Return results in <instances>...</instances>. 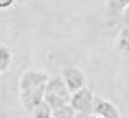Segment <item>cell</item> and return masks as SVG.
<instances>
[{"label":"cell","mask_w":129,"mask_h":118,"mask_svg":"<svg viewBox=\"0 0 129 118\" xmlns=\"http://www.w3.org/2000/svg\"><path fill=\"white\" fill-rule=\"evenodd\" d=\"M70 105L76 113H93V105H94V93L89 88H81V90L71 93Z\"/></svg>","instance_id":"1"},{"label":"cell","mask_w":129,"mask_h":118,"mask_svg":"<svg viewBox=\"0 0 129 118\" xmlns=\"http://www.w3.org/2000/svg\"><path fill=\"white\" fill-rule=\"evenodd\" d=\"M50 76L45 72H38V70H30L25 72L20 76V91L25 90H31V88H40V87H46Z\"/></svg>","instance_id":"2"},{"label":"cell","mask_w":129,"mask_h":118,"mask_svg":"<svg viewBox=\"0 0 129 118\" xmlns=\"http://www.w3.org/2000/svg\"><path fill=\"white\" fill-rule=\"evenodd\" d=\"M45 88L46 87H40V88H31V90H25L20 91V102H22L23 108L31 113L40 103L45 100Z\"/></svg>","instance_id":"3"},{"label":"cell","mask_w":129,"mask_h":118,"mask_svg":"<svg viewBox=\"0 0 129 118\" xmlns=\"http://www.w3.org/2000/svg\"><path fill=\"white\" fill-rule=\"evenodd\" d=\"M61 76L64 78V82H66L71 93L84 88V75L80 68H76V67H64L61 70Z\"/></svg>","instance_id":"4"},{"label":"cell","mask_w":129,"mask_h":118,"mask_svg":"<svg viewBox=\"0 0 129 118\" xmlns=\"http://www.w3.org/2000/svg\"><path fill=\"white\" fill-rule=\"evenodd\" d=\"M93 115L99 118H121L118 107L111 103L109 100L101 98V96H94V105H93Z\"/></svg>","instance_id":"5"},{"label":"cell","mask_w":129,"mask_h":118,"mask_svg":"<svg viewBox=\"0 0 129 118\" xmlns=\"http://www.w3.org/2000/svg\"><path fill=\"white\" fill-rule=\"evenodd\" d=\"M46 91H50V93H55V95L61 96V98H64L66 102L70 103V98H71V91H70L68 85H66V82H64V78L61 75H55V76H50L48 83H46Z\"/></svg>","instance_id":"6"},{"label":"cell","mask_w":129,"mask_h":118,"mask_svg":"<svg viewBox=\"0 0 129 118\" xmlns=\"http://www.w3.org/2000/svg\"><path fill=\"white\" fill-rule=\"evenodd\" d=\"M12 50L5 45H0V73H5L8 72L10 68V63H12Z\"/></svg>","instance_id":"7"},{"label":"cell","mask_w":129,"mask_h":118,"mask_svg":"<svg viewBox=\"0 0 129 118\" xmlns=\"http://www.w3.org/2000/svg\"><path fill=\"white\" fill-rule=\"evenodd\" d=\"M45 102L48 103V107L53 111L58 110V108H61V107H64V105H68V102H66L64 98L55 95V93H50V91H45Z\"/></svg>","instance_id":"8"},{"label":"cell","mask_w":129,"mask_h":118,"mask_svg":"<svg viewBox=\"0 0 129 118\" xmlns=\"http://www.w3.org/2000/svg\"><path fill=\"white\" fill-rule=\"evenodd\" d=\"M51 113H53V110H51V108L48 107V103L43 100V102L31 111V118H50Z\"/></svg>","instance_id":"9"},{"label":"cell","mask_w":129,"mask_h":118,"mask_svg":"<svg viewBox=\"0 0 129 118\" xmlns=\"http://www.w3.org/2000/svg\"><path fill=\"white\" fill-rule=\"evenodd\" d=\"M118 48L124 53H129V27H124L118 35Z\"/></svg>","instance_id":"10"},{"label":"cell","mask_w":129,"mask_h":118,"mask_svg":"<svg viewBox=\"0 0 129 118\" xmlns=\"http://www.w3.org/2000/svg\"><path fill=\"white\" fill-rule=\"evenodd\" d=\"M75 115H76V111L71 108V105H64V107L55 110L51 113V116L53 118H75Z\"/></svg>","instance_id":"11"},{"label":"cell","mask_w":129,"mask_h":118,"mask_svg":"<svg viewBox=\"0 0 129 118\" xmlns=\"http://www.w3.org/2000/svg\"><path fill=\"white\" fill-rule=\"evenodd\" d=\"M129 5V0H108V7L111 10H126V7Z\"/></svg>","instance_id":"12"},{"label":"cell","mask_w":129,"mask_h":118,"mask_svg":"<svg viewBox=\"0 0 129 118\" xmlns=\"http://www.w3.org/2000/svg\"><path fill=\"white\" fill-rule=\"evenodd\" d=\"M15 0H0V10H5V8H10L13 5Z\"/></svg>","instance_id":"13"},{"label":"cell","mask_w":129,"mask_h":118,"mask_svg":"<svg viewBox=\"0 0 129 118\" xmlns=\"http://www.w3.org/2000/svg\"><path fill=\"white\" fill-rule=\"evenodd\" d=\"M75 118H91V113H76Z\"/></svg>","instance_id":"14"},{"label":"cell","mask_w":129,"mask_h":118,"mask_svg":"<svg viewBox=\"0 0 129 118\" xmlns=\"http://www.w3.org/2000/svg\"><path fill=\"white\" fill-rule=\"evenodd\" d=\"M124 17H126V20L129 22V5L126 7V10H124Z\"/></svg>","instance_id":"15"},{"label":"cell","mask_w":129,"mask_h":118,"mask_svg":"<svg viewBox=\"0 0 129 118\" xmlns=\"http://www.w3.org/2000/svg\"><path fill=\"white\" fill-rule=\"evenodd\" d=\"M91 118H99V116H96V115H91Z\"/></svg>","instance_id":"16"},{"label":"cell","mask_w":129,"mask_h":118,"mask_svg":"<svg viewBox=\"0 0 129 118\" xmlns=\"http://www.w3.org/2000/svg\"><path fill=\"white\" fill-rule=\"evenodd\" d=\"M50 118H53V116H50Z\"/></svg>","instance_id":"17"}]
</instances>
